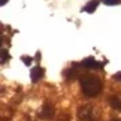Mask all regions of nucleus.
I'll return each mask as SVG.
<instances>
[{"label": "nucleus", "instance_id": "obj_5", "mask_svg": "<svg viewBox=\"0 0 121 121\" xmlns=\"http://www.w3.org/2000/svg\"><path fill=\"white\" fill-rule=\"evenodd\" d=\"M43 69L40 68V66H36V68H32V70H30V78H32V81L33 83H36V81H39L40 78H41V76H43Z\"/></svg>", "mask_w": 121, "mask_h": 121}, {"label": "nucleus", "instance_id": "obj_6", "mask_svg": "<svg viewBox=\"0 0 121 121\" xmlns=\"http://www.w3.org/2000/svg\"><path fill=\"white\" fill-rule=\"evenodd\" d=\"M98 6H99V0H91V1H88V4L84 7V11L88 13V14H92L98 8Z\"/></svg>", "mask_w": 121, "mask_h": 121}, {"label": "nucleus", "instance_id": "obj_1", "mask_svg": "<svg viewBox=\"0 0 121 121\" xmlns=\"http://www.w3.org/2000/svg\"><path fill=\"white\" fill-rule=\"evenodd\" d=\"M80 85H81V91L85 96L88 98H94L98 96L102 91V81L99 77L95 76H85L81 77L80 80Z\"/></svg>", "mask_w": 121, "mask_h": 121}, {"label": "nucleus", "instance_id": "obj_4", "mask_svg": "<svg viewBox=\"0 0 121 121\" xmlns=\"http://www.w3.org/2000/svg\"><path fill=\"white\" fill-rule=\"evenodd\" d=\"M52 116H54V107H52V105H50L48 102H45L44 106H43V109H41L40 117H41V118H45V120H48V118H51Z\"/></svg>", "mask_w": 121, "mask_h": 121}, {"label": "nucleus", "instance_id": "obj_9", "mask_svg": "<svg viewBox=\"0 0 121 121\" xmlns=\"http://www.w3.org/2000/svg\"><path fill=\"white\" fill-rule=\"evenodd\" d=\"M22 62L26 65V66H30V63L33 62V58H30V56H26V55H23L22 56Z\"/></svg>", "mask_w": 121, "mask_h": 121}, {"label": "nucleus", "instance_id": "obj_11", "mask_svg": "<svg viewBox=\"0 0 121 121\" xmlns=\"http://www.w3.org/2000/svg\"><path fill=\"white\" fill-rule=\"evenodd\" d=\"M114 80H117V81H121V72H118V73H116V74L113 76Z\"/></svg>", "mask_w": 121, "mask_h": 121}, {"label": "nucleus", "instance_id": "obj_13", "mask_svg": "<svg viewBox=\"0 0 121 121\" xmlns=\"http://www.w3.org/2000/svg\"><path fill=\"white\" fill-rule=\"evenodd\" d=\"M113 121H120V120H113Z\"/></svg>", "mask_w": 121, "mask_h": 121}, {"label": "nucleus", "instance_id": "obj_3", "mask_svg": "<svg viewBox=\"0 0 121 121\" xmlns=\"http://www.w3.org/2000/svg\"><path fill=\"white\" fill-rule=\"evenodd\" d=\"M81 66L84 69H102L103 68V63L102 62H98V60L95 59V58H85V59L81 62Z\"/></svg>", "mask_w": 121, "mask_h": 121}, {"label": "nucleus", "instance_id": "obj_7", "mask_svg": "<svg viewBox=\"0 0 121 121\" xmlns=\"http://www.w3.org/2000/svg\"><path fill=\"white\" fill-rule=\"evenodd\" d=\"M109 102H110V106L116 109V110H121V99L118 96H112V98L109 99Z\"/></svg>", "mask_w": 121, "mask_h": 121}, {"label": "nucleus", "instance_id": "obj_12", "mask_svg": "<svg viewBox=\"0 0 121 121\" xmlns=\"http://www.w3.org/2000/svg\"><path fill=\"white\" fill-rule=\"evenodd\" d=\"M7 1H8V0H0V4H1V6H4V4H7Z\"/></svg>", "mask_w": 121, "mask_h": 121}, {"label": "nucleus", "instance_id": "obj_2", "mask_svg": "<svg viewBox=\"0 0 121 121\" xmlns=\"http://www.w3.org/2000/svg\"><path fill=\"white\" fill-rule=\"evenodd\" d=\"M77 116L81 121H94L96 117V113H95V109L91 105H83L78 109Z\"/></svg>", "mask_w": 121, "mask_h": 121}, {"label": "nucleus", "instance_id": "obj_10", "mask_svg": "<svg viewBox=\"0 0 121 121\" xmlns=\"http://www.w3.org/2000/svg\"><path fill=\"white\" fill-rule=\"evenodd\" d=\"M8 56H10V54H8L7 50H1V63H4Z\"/></svg>", "mask_w": 121, "mask_h": 121}, {"label": "nucleus", "instance_id": "obj_8", "mask_svg": "<svg viewBox=\"0 0 121 121\" xmlns=\"http://www.w3.org/2000/svg\"><path fill=\"white\" fill-rule=\"evenodd\" d=\"M102 3L106 6H120L121 0H102Z\"/></svg>", "mask_w": 121, "mask_h": 121}]
</instances>
